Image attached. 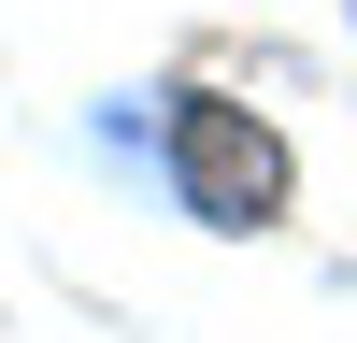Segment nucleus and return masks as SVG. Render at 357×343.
I'll return each mask as SVG.
<instances>
[{
	"mask_svg": "<svg viewBox=\"0 0 357 343\" xmlns=\"http://www.w3.org/2000/svg\"><path fill=\"white\" fill-rule=\"evenodd\" d=\"M143 172H158V200L186 229H215V243H243V229L286 215V186H301V158H286V129L257 100H229V86H143L129 114Z\"/></svg>",
	"mask_w": 357,
	"mask_h": 343,
	"instance_id": "1",
	"label": "nucleus"
}]
</instances>
